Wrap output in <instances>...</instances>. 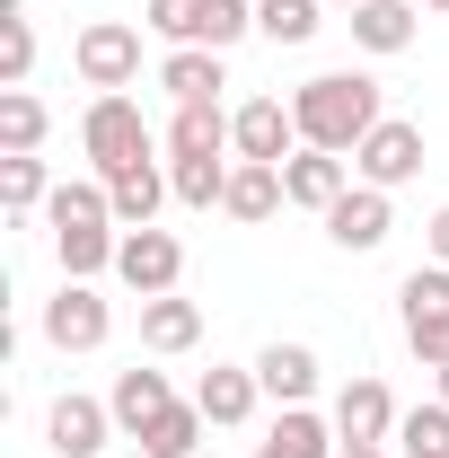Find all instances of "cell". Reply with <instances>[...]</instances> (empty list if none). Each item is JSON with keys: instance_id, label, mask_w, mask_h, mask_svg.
<instances>
[{"instance_id": "6da1fadb", "label": "cell", "mask_w": 449, "mask_h": 458, "mask_svg": "<svg viewBox=\"0 0 449 458\" xmlns=\"http://www.w3.org/2000/svg\"><path fill=\"white\" fill-rule=\"evenodd\" d=\"M291 123H300V141L309 150H361L388 114H379V80H361V71H318V80H300V98H291Z\"/></svg>"}, {"instance_id": "7a4b0ae2", "label": "cell", "mask_w": 449, "mask_h": 458, "mask_svg": "<svg viewBox=\"0 0 449 458\" xmlns=\"http://www.w3.org/2000/svg\"><path fill=\"white\" fill-rule=\"evenodd\" d=\"M396 309H405L414 361H423V370H449V265H414L405 291H396Z\"/></svg>"}, {"instance_id": "3957f363", "label": "cell", "mask_w": 449, "mask_h": 458, "mask_svg": "<svg viewBox=\"0 0 449 458\" xmlns=\"http://www.w3.org/2000/svg\"><path fill=\"white\" fill-rule=\"evenodd\" d=\"M80 150L97 159V176H114L123 159H150V123H141V106L114 89V98H97V106L80 114Z\"/></svg>"}, {"instance_id": "277c9868", "label": "cell", "mask_w": 449, "mask_h": 458, "mask_svg": "<svg viewBox=\"0 0 449 458\" xmlns=\"http://www.w3.org/2000/svg\"><path fill=\"white\" fill-rule=\"evenodd\" d=\"M71 62H80V80H89L97 98H114V89H132V71H141V36H132L123 18H97V27H80Z\"/></svg>"}, {"instance_id": "5b68a950", "label": "cell", "mask_w": 449, "mask_h": 458, "mask_svg": "<svg viewBox=\"0 0 449 458\" xmlns=\"http://www.w3.org/2000/svg\"><path fill=\"white\" fill-rule=\"evenodd\" d=\"M352 168H361V185H379V194H396L405 176H423V123H379L361 150H352Z\"/></svg>"}, {"instance_id": "8992f818", "label": "cell", "mask_w": 449, "mask_h": 458, "mask_svg": "<svg viewBox=\"0 0 449 458\" xmlns=\"http://www.w3.org/2000/svg\"><path fill=\"white\" fill-rule=\"evenodd\" d=\"M106 300H97V291L89 283H62L54 300H45V344H54V352H97V344H106Z\"/></svg>"}, {"instance_id": "52a82bcc", "label": "cell", "mask_w": 449, "mask_h": 458, "mask_svg": "<svg viewBox=\"0 0 449 458\" xmlns=\"http://www.w3.org/2000/svg\"><path fill=\"white\" fill-rule=\"evenodd\" d=\"M114 274L141 291V300H159V291H176V274H185V247H176L168 229H123V247H114Z\"/></svg>"}, {"instance_id": "ba28073f", "label": "cell", "mask_w": 449, "mask_h": 458, "mask_svg": "<svg viewBox=\"0 0 449 458\" xmlns=\"http://www.w3.org/2000/svg\"><path fill=\"white\" fill-rule=\"evenodd\" d=\"M229 141H238V159L282 168V159L300 150V123H291V106H282V98H247V106L229 114Z\"/></svg>"}, {"instance_id": "9c48e42d", "label": "cell", "mask_w": 449, "mask_h": 458, "mask_svg": "<svg viewBox=\"0 0 449 458\" xmlns=\"http://www.w3.org/2000/svg\"><path fill=\"white\" fill-rule=\"evenodd\" d=\"M282 194H291L300 212H335L343 194H352V176H343L335 150H309V141H300V150L282 159Z\"/></svg>"}, {"instance_id": "30bf717a", "label": "cell", "mask_w": 449, "mask_h": 458, "mask_svg": "<svg viewBox=\"0 0 449 458\" xmlns=\"http://www.w3.org/2000/svg\"><path fill=\"white\" fill-rule=\"evenodd\" d=\"M335 441H361V450H388L396 441V397L379 379H352L335 397Z\"/></svg>"}, {"instance_id": "8fae6325", "label": "cell", "mask_w": 449, "mask_h": 458, "mask_svg": "<svg viewBox=\"0 0 449 458\" xmlns=\"http://www.w3.org/2000/svg\"><path fill=\"white\" fill-rule=\"evenodd\" d=\"M106 432H114V405H97V397H54V414H45L54 458H97Z\"/></svg>"}, {"instance_id": "7c38bea8", "label": "cell", "mask_w": 449, "mask_h": 458, "mask_svg": "<svg viewBox=\"0 0 449 458\" xmlns=\"http://www.w3.org/2000/svg\"><path fill=\"white\" fill-rule=\"evenodd\" d=\"M168 194H176V185L159 176V159H123V168L106 176V203H114V221H123V229H150Z\"/></svg>"}, {"instance_id": "4fadbf2b", "label": "cell", "mask_w": 449, "mask_h": 458, "mask_svg": "<svg viewBox=\"0 0 449 458\" xmlns=\"http://www.w3.org/2000/svg\"><path fill=\"white\" fill-rule=\"evenodd\" d=\"M159 89H168L176 106H221V54H212V45H176L168 62H159Z\"/></svg>"}, {"instance_id": "5bb4252c", "label": "cell", "mask_w": 449, "mask_h": 458, "mask_svg": "<svg viewBox=\"0 0 449 458\" xmlns=\"http://www.w3.org/2000/svg\"><path fill=\"white\" fill-rule=\"evenodd\" d=\"M326 238H335L343 256H370V247L388 238V194H379V185H352L335 212H326Z\"/></svg>"}, {"instance_id": "9a60e30c", "label": "cell", "mask_w": 449, "mask_h": 458, "mask_svg": "<svg viewBox=\"0 0 449 458\" xmlns=\"http://www.w3.org/2000/svg\"><path fill=\"white\" fill-rule=\"evenodd\" d=\"M256 379H265L274 405H309L318 397V352H309V344H265V352H256Z\"/></svg>"}, {"instance_id": "2e32d148", "label": "cell", "mask_w": 449, "mask_h": 458, "mask_svg": "<svg viewBox=\"0 0 449 458\" xmlns=\"http://www.w3.org/2000/svg\"><path fill=\"white\" fill-rule=\"evenodd\" d=\"M414 18H423L414 0H361L352 9V45L361 54H405L414 45Z\"/></svg>"}, {"instance_id": "e0dca14e", "label": "cell", "mask_w": 449, "mask_h": 458, "mask_svg": "<svg viewBox=\"0 0 449 458\" xmlns=\"http://www.w3.org/2000/svg\"><path fill=\"white\" fill-rule=\"evenodd\" d=\"M274 203H291L282 194V168H265V159H238L229 168V194H221L229 221H274Z\"/></svg>"}, {"instance_id": "ac0fdd59", "label": "cell", "mask_w": 449, "mask_h": 458, "mask_svg": "<svg viewBox=\"0 0 449 458\" xmlns=\"http://www.w3.org/2000/svg\"><path fill=\"white\" fill-rule=\"evenodd\" d=\"M256 397H265V379H256V370H203V379H194L203 423H247V414H256Z\"/></svg>"}, {"instance_id": "d6986e66", "label": "cell", "mask_w": 449, "mask_h": 458, "mask_svg": "<svg viewBox=\"0 0 449 458\" xmlns=\"http://www.w3.org/2000/svg\"><path fill=\"white\" fill-rule=\"evenodd\" d=\"M141 344H150V352H185V344H203V309L176 300V291L141 300Z\"/></svg>"}, {"instance_id": "ffe728a7", "label": "cell", "mask_w": 449, "mask_h": 458, "mask_svg": "<svg viewBox=\"0 0 449 458\" xmlns=\"http://www.w3.org/2000/svg\"><path fill=\"white\" fill-rule=\"evenodd\" d=\"M238 141H229V114L221 106H176L168 123V159H229Z\"/></svg>"}, {"instance_id": "44dd1931", "label": "cell", "mask_w": 449, "mask_h": 458, "mask_svg": "<svg viewBox=\"0 0 449 458\" xmlns=\"http://www.w3.org/2000/svg\"><path fill=\"white\" fill-rule=\"evenodd\" d=\"M114 423H123V432H132V441H141V432H150V423H159V414H168V379H159V370H123V379H114Z\"/></svg>"}, {"instance_id": "7402d4cb", "label": "cell", "mask_w": 449, "mask_h": 458, "mask_svg": "<svg viewBox=\"0 0 449 458\" xmlns=\"http://www.w3.org/2000/svg\"><path fill=\"white\" fill-rule=\"evenodd\" d=\"M265 450H274V458H335L343 441L309 414V405H282V423H274V441H265Z\"/></svg>"}, {"instance_id": "603a6c76", "label": "cell", "mask_w": 449, "mask_h": 458, "mask_svg": "<svg viewBox=\"0 0 449 458\" xmlns=\"http://www.w3.org/2000/svg\"><path fill=\"white\" fill-rule=\"evenodd\" d=\"M36 141H45V106L27 89H0V150L9 159H36Z\"/></svg>"}, {"instance_id": "cb8c5ba5", "label": "cell", "mask_w": 449, "mask_h": 458, "mask_svg": "<svg viewBox=\"0 0 449 458\" xmlns=\"http://www.w3.org/2000/svg\"><path fill=\"white\" fill-rule=\"evenodd\" d=\"M168 185H176V203L212 212V203L229 194V159H168Z\"/></svg>"}, {"instance_id": "d4e9b609", "label": "cell", "mask_w": 449, "mask_h": 458, "mask_svg": "<svg viewBox=\"0 0 449 458\" xmlns=\"http://www.w3.org/2000/svg\"><path fill=\"white\" fill-rule=\"evenodd\" d=\"M141 18H150L168 45H212V0H150Z\"/></svg>"}, {"instance_id": "484cf974", "label": "cell", "mask_w": 449, "mask_h": 458, "mask_svg": "<svg viewBox=\"0 0 449 458\" xmlns=\"http://www.w3.org/2000/svg\"><path fill=\"white\" fill-rule=\"evenodd\" d=\"M194 441H203V405H168V414L141 432V450H150V458H194Z\"/></svg>"}, {"instance_id": "4316f807", "label": "cell", "mask_w": 449, "mask_h": 458, "mask_svg": "<svg viewBox=\"0 0 449 458\" xmlns=\"http://www.w3.org/2000/svg\"><path fill=\"white\" fill-rule=\"evenodd\" d=\"M396 450H405V458H449V405L396 414Z\"/></svg>"}, {"instance_id": "83f0119b", "label": "cell", "mask_w": 449, "mask_h": 458, "mask_svg": "<svg viewBox=\"0 0 449 458\" xmlns=\"http://www.w3.org/2000/svg\"><path fill=\"white\" fill-rule=\"evenodd\" d=\"M318 9H326V0H256V27H265L274 45H309V36H318Z\"/></svg>"}, {"instance_id": "f1b7e54d", "label": "cell", "mask_w": 449, "mask_h": 458, "mask_svg": "<svg viewBox=\"0 0 449 458\" xmlns=\"http://www.w3.org/2000/svg\"><path fill=\"white\" fill-rule=\"evenodd\" d=\"M27 71H36V27H27V9H0V80L27 89Z\"/></svg>"}, {"instance_id": "f546056e", "label": "cell", "mask_w": 449, "mask_h": 458, "mask_svg": "<svg viewBox=\"0 0 449 458\" xmlns=\"http://www.w3.org/2000/svg\"><path fill=\"white\" fill-rule=\"evenodd\" d=\"M0 203H9V221H27L36 203H54L45 194V159H0Z\"/></svg>"}, {"instance_id": "4dcf8cb0", "label": "cell", "mask_w": 449, "mask_h": 458, "mask_svg": "<svg viewBox=\"0 0 449 458\" xmlns=\"http://www.w3.org/2000/svg\"><path fill=\"white\" fill-rule=\"evenodd\" d=\"M432 265H449V203L432 212Z\"/></svg>"}, {"instance_id": "1f68e13d", "label": "cell", "mask_w": 449, "mask_h": 458, "mask_svg": "<svg viewBox=\"0 0 449 458\" xmlns=\"http://www.w3.org/2000/svg\"><path fill=\"white\" fill-rule=\"evenodd\" d=\"M335 458H388V450H361V441H343V450Z\"/></svg>"}, {"instance_id": "d6a6232c", "label": "cell", "mask_w": 449, "mask_h": 458, "mask_svg": "<svg viewBox=\"0 0 449 458\" xmlns=\"http://www.w3.org/2000/svg\"><path fill=\"white\" fill-rule=\"evenodd\" d=\"M423 9H441V18H449V0H423Z\"/></svg>"}, {"instance_id": "836d02e7", "label": "cell", "mask_w": 449, "mask_h": 458, "mask_svg": "<svg viewBox=\"0 0 449 458\" xmlns=\"http://www.w3.org/2000/svg\"><path fill=\"white\" fill-rule=\"evenodd\" d=\"M441 405H449V370H441Z\"/></svg>"}, {"instance_id": "e575fe53", "label": "cell", "mask_w": 449, "mask_h": 458, "mask_svg": "<svg viewBox=\"0 0 449 458\" xmlns=\"http://www.w3.org/2000/svg\"><path fill=\"white\" fill-rule=\"evenodd\" d=\"M335 9H361V0H335Z\"/></svg>"}, {"instance_id": "d590c367", "label": "cell", "mask_w": 449, "mask_h": 458, "mask_svg": "<svg viewBox=\"0 0 449 458\" xmlns=\"http://www.w3.org/2000/svg\"><path fill=\"white\" fill-rule=\"evenodd\" d=\"M256 458H274V450H256Z\"/></svg>"}]
</instances>
